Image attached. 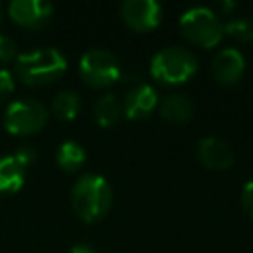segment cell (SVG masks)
Wrapping results in <instances>:
<instances>
[{
    "label": "cell",
    "mask_w": 253,
    "mask_h": 253,
    "mask_svg": "<svg viewBox=\"0 0 253 253\" xmlns=\"http://www.w3.org/2000/svg\"><path fill=\"white\" fill-rule=\"evenodd\" d=\"M67 69L65 55L55 47H36L16 57V75L30 87L49 85Z\"/></svg>",
    "instance_id": "cell-1"
},
{
    "label": "cell",
    "mask_w": 253,
    "mask_h": 253,
    "mask_svg": "<svg viewBox=\"0 0 253 253\" xmlns=\"http://www.w3.org/2000/svg\"><path fill=\"white\" fill-rule=\"evenodd\" d=\"M113 204L111 184L99 174H83L71 188V208L87 223L103 217Z\"/></svg>",
    "instance_id": "cell-2"
},
{
    "label": "cell",
    "mask_w": 253,
    "mask_h": 253,
    "mask_svg": "<svg viewBox=\"0 0 253 253\" xmlns=\"http://www.w3.org/2000/svg\"><path fill=\"white\" fill-rule=\"evenodd\" d=\"M198 71V57L182 45H168L158 49L150 59V75L166 85L186 83Z\"/></svg>",
    "instance_id": "cell-3"
},
{
    "label": "cell",
    "mask_w": 253,
    "mask_h": 253,
    "mask_svg": "<svg viewBox=\"0 0 253 253\" xmlns=\"http://www.w3.org/2000/svg\"><path fill=\"white\" fill-rule=\"evenodd\" d=\"M180 30L192 43L202 45V47H213L225 36L223 34V22L208 6L188 8L180 16Z\"/></svg>",
    "instance_id": "cell-4"
},
{
    "label": "cell",
    "mask_w": 253,
    "mask_h": 253,
    "mask_svg": "<svg viewBox=\"0 0 253 253\" xmlns=\"http://www.w3.org/2000/svg\"><path fill=\"white\" fill-rule=\"evenodd\" d=\"M47 109L38 99H16L4 111V128L12 134L26 136L42 130L47 123Z\"/></svg>",
    "instance_id": "cell-5"
},
{
    "label": "cell",
    "mask_w": 253,
    "mask_h": 253,
    "mask_svg": "<svg viewBox=\"0 0 253 253\" xmlns=\"http://www.w3.org/2000/svg\"><path fill=\"white\" fill-rule=\"evenodd\" d=\"M79 73L83 81L91 87H109L121 77V63L115 57V53L95 47L81 55Z\"/></svg>",
    "instance_id": "cell-6"
},
{
    "label": "cell",
    "mask_w": 253,
    "mask_h": 253,
    "mask_svg": "<svg viewBox=\"0 0 253 253\" xmlns=\"http://www.w3.org/2000/svg\"><path fill=\"white\" fill-rule=\"evenodd\" d=\"M121 16L128 28L150 32L160 24L162 8L156 0H125L121 4Z\"/></svg>",
    "instance_id": "cell-7"
},
{
    "label": "cell",
    "mask_w": 253,
    "mask_h": 253,
    "mask_svg": "<svg viewBox=\"0 0 253 253\" xmlns=\"http://www.w3.org/2000/svg\"><path fill=\"white\" fill-rule=\"evenodd\" d=\"M8 14L16 24L36 30L51 20L53 6L47 0H12L8 4Z\"/></svg>",
    "instance_id": "cell-8"
},
{
    "label": "cell",
    "mask_w": 253,
    "mask_h": 253,
    "mask_svg": "<svg viewBox=\"0 0 253 253\" xmlns=\"http://www.w3.org/2000/svg\"><path fill=\"white\" fill-rule=\"evenodd\" d=\"M158 93L152 85L148 83H136L134 87L128 89L125 101H123V113L130 121H138L148 117L156 107H158Z\"/></svg>",
    "instance_id": "cell-9"
},
{
    "label": "cell",
    "mask_w": 253,
    "mask_h": 253,
    "mask_svg": "<svg viewBox=\"0 0 253 253\" xmlns=\"http://www.w3.org/2000/svg\"><path fill=\"white\" fill-rule=\"evenodd\" d=\"M245 71V55L237 47H221L211 59V73L213 77L223 83H235Z\"/></svg>",
    "instance_id": "cell-10"
},
{
    "label": "cell",
    "mask_w": 253,
    "mask_h": 253,
    "mask_svg": "<svg viewBox=\"0 0 253 253\" xmlns=\"http://www.w3.org/2000/svg\"><path fill=\"white\" fill-rule=\"evenodd\" d=\"M198 158L210 170H225L233 164V150L219 136H204L198 142Z\"/></svg>",
    "instance_id": "cell-11"
},
{
    "label": "cell",
    "mask_w": 253,
    "mask_h": 253,
    "mask_svg": "<svg viewBox=\"0 0 253 253\" xmlns=\"http://www.w3.org/2000/svg\"><path fill=\"white\" fill-rule=\"evenodd\" d=\"M158 113L164 121L180 125V123H188L194 115V105L186 95L180 93H170L166 95L162 101H158Z\"/></svg>",
    "instance_id": "cell-12"
},
{
    "label": "cell",
    "mask_w": 253,
    "mask_h": 253,
    "mask_svg": "<svg viewBox=\"0 0 253 253\" xmlns=\"http://www.w3.org/2000/svg\"><path fill=\"white\" fill-rule=\"evenodd\" d=\"M26 168L12 156H0V194H14L24 186Z\"/></svg>",
    "instance_id": "cell-13"
},
{
    "label": "cell",
    "mask_w": 253,
    "mask_h": 253,
    "mask_svg": "<svg viewBox=\"0 0 253 253\" xmlns=\"http://www.w3.org/2000/svg\"><path fill=\"white\" fill-rule=\"evenodd\" d=\"M121 115H123V103L119 101V97L115 93L101 95L93 105V117H95L97 125L103 128L117 125Z\"/></svg>",
    "instance_id": "cell-14"
},
{
    "label": "cell",
    "mask_w": 253,
    "mask_h": 253,
    "mask_svg": "<svg viewBox=\"0 0 253 253\" xmlns=\"http://www.w3.org/2000/svg\"><path fill=\"white\" fill-rule=\"evenodd\" d=\"M85 158H87V152L77 140H63L55 152L57 166L65 172H77L85 164Z\"/></svg>",
    "instance_id": "cell-15"
},
{
    "label": "cell",
    "mask_w": 253,
    "mask_h": 253,
    "mask_svg": "<svg viewBox=\"0 0 253 253\" xmlns=\"http://www.w3.org/2000/svg\"><path fill=\"white\" fill-rule=\"evenodd\" d=\"M81 109V99L75 91L71 89H65V91H59L53 101H51V113L59 119V121H71L77 117Z\"/></svg>",
    "instance_id": "cell-16"
},
{
    "label": "cell",
    "mask_w": 253,
    "mask_h": 253,
    "mask_svg": "<svg viewBox=\"0 0 253 253\" xmlns=\"http://www.w3.org/2000/svg\"><path fill=\"white\" fill-rule=\"evenodd\" d=\"M223 34L241 42H253V22L249 18L231 16L227 22H223Z\"/></svg>",
    "instance_id": "cell-17"
},
{
    "label": "cell",
    "mask_w": 253,
    "mask_h": 253,
    "mask_svg": "<svg viewBox=\"0 0 253 253\" xmlns=\"http://www.w3.org/2000/svg\"><path fill=\"white\" fill-rule=\"evenodd\" d=\"M18 57V45L16 42L6 36V34H0V61H12Z\"/></svg>",
    "instance_id": "cell-18"
},
{
    "label": "cell",
    "mask_w": 253,
    "mask_h": 253,
    "mask_svg": "<svg viewBox=\"0 0 253 253\" xmlns=\"http://www.w3.org/2000/svg\"><path fill=\"white\" fill-rule=\"evenodd\" d=\"M24 168H28L32 162H34V158H36V150H34V146H30V144H22V146H18L16 150H14V154H12Z\"/></svg>",
    "instance_id": "cell-19"
},
{
    "label": "cell",
    "mask_w": 253,
    "mask_h": 253,
    "mask_svg": "<svg viewBox=\"0 0 253 253\" xmlns=\"http://www.w3.org/2000/svg\"><path fill=\"white\" fill-rule=\"evenodd\" d=\"M14 91V75L12 71L0 67V101H4Z\"/></svg>",
    "instance_id": "cell-20"
},
{
    "label": "cell",
    "mask_w": 253,
    "mask_h": 253,
    "mask_svg": "<svg viewBox=\"0 0 253 253\" xmlns=\"http://www.w3.org/2000/svg\"><path fill=\"white\" fill-rule=\"evenodd\" d=\"M241 204H243L245 211L253 217V180H249V182L243 186V192H241Z\"/></svg>",
    "instance_id": "cell-21"
},
{
    "label": "cell",
    "mask_w": 253,
    "mask_h": 253,
    "mask_svg": "<svg viewBox=\"0 0 253 253\" xmlns=\"http://www.w3.org/2000/svg\"><path fill=\"white\" fill-rule=\"evenodd\" d=\"M69 253H97L91 245H85V243H77V245H73L71 249H69Z\"/></svg>",
    "instance_id": "cell-22"
},
{
    "label": "cell",
    "mask_w": 253,
    "mask_h": 253,
    "mask_svg": "<svg viewBox=\"0 0 253 253\" xmlns=\"http://www.w3.org/2000/svg\"><path fill=\"white\" fill-rule=\"evenodd\" d=\"M233 8H235L233 2H223V4H221V10H223V12H231Z\"/></svg>",
    "instance_id": "cell-23"
},
{
    "label": "cell",
    "mask_w": 253,
    "mask_h": 253,
    "mask_svg": "<svg viewBox=\"0 0 253 253\" xmlns=\"http://www.w3.org/2000/svg\"><path fill=\"white\" fill-rule=\"evenodd\" d=\"M0 18H2V6H0Z\"/></svg>",
    "instance_id": "cell-24"
}]
</instances>
